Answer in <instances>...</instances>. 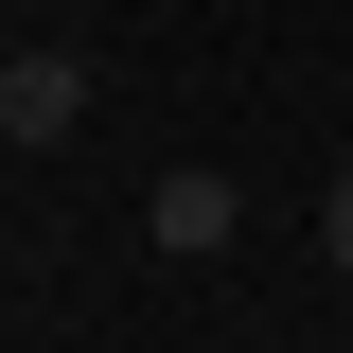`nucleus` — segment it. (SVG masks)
Listing matches in <instances>:
<instances>
[{"label":"nucleus","instance_id":"1","mask_svg":"<svg viewBox=\"0 0 353 353\" xmlns=\"http://www.w3.org/2000/svg\"><path fill=\"white\" fill-rule=\"evenodd\" d=\"M88 124V53L36 36V53H0V141H71Z\"/></svg>","mask_w":353,"mask_h":353},{"label":"nucleus","instance_id":"2","mask_svg":"<svg viewBox=\"0 0 353 353\" xmlns=\"http://www.w3.org/2000/svg\"><path fill=\"white\" fill-rule=\"evenodd\" d=\"M141 230H159V248H176V265H212V248H230V230H248V194H230V176H212V159H176V176H159V194H141Z\"/></svg>","mask_w":353,"mask_h":353},{"label":"nucleus","instance_id":"3","mask_svg":"<svg viewBox=\"0 0 353 353\" xmlns=\"http://www.w3.org/2000/svg\"><path fill=\"white\" fill-rule=\"evenodd\" d=\"M318 265H336V283H353V176H336V194H318Z\"/></svg>","mask_w":353,"mask_h":353}]
</instances>
